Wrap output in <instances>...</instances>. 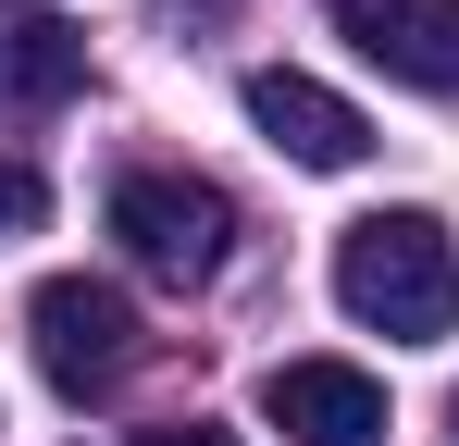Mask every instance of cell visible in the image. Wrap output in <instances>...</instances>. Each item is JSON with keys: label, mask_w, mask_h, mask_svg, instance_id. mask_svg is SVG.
I'll return each instance as SVG.
<instances>
[{"label": "cell", "mask_w": 459, "mask_h": 446, "mask_svg": "<svg viewBox=\"0 0 459 446\" xmlns=\"http://www.w3.org/2000/svg\"><path fill=\"white\" fill-rule=\"evenodd\" d=\"M335 310L360 335H397V347H435L459 335V248L435 211H360L335 236Z\"/></svg>", "instance_id": "6da1fadb"}, {"label": "cell", "mask_w": 459, "mask_h": 446, "mask_svg": "<svg viewBox=\"0 0 459 446\" xmlns=\"http://www.w3.org/2000/svg\"><path fill=\"white\" fill-rule=\"evenodd\" d=\"M112 236H125V261L161 273V286H212L236 248V199L212 174H125L112 186Z\"/></svg>", "instance_id": "7a4b0ae2"}, {"label": "cell", "mask_w": 459, "mask_h": 446, "mask_svg": "<svg viewBox=\"0 0 459 446\" xmlns=\"http://www.w3.org/2000/svg\"><path fill=\"white\" fill-rule=\"evenodd\" d=\"M25 335H38V372L63 384V397H112L125 372H137V310L125 286H100V273H50V286L25 297Z\"/></svg>", "instance_id": "3957f363"}, {"label": "cell", "mask_w": 459, "mask_h": 446, "mask_svg": "<svg viewBox=\"0 0 459 446\" xmlns=\"http://www.w3.org/2000/svg\"><path fill=\"white\" fill-rule=\"evenodd\" d=\"M261 422L286 446H385V384L360 360H273L261 372Z\"/></svg>", "instance_id": "277c9868"}, {"label": "cell", "mask_w": 459, "mask_h": 446, "mask_svg": "<svg viewBox=\"0 0 459 446\" xmlns=\"http://www.w3.org/2000/svg\"><path fill=\"white\" fill-rule=\"evenodd\" d=\"M248 124L286 149V161H310V174H348V161H373V124L323 87V74H299V63H261L248 74Z\"/></svg>", "instance_id": "5b68a950"}, {"label": "cell", "mask_w": 459, "mask_h": 446, "mask_svg": "<svg viewBox=\"0 0 459 446\" xmlns=\"http://www.w3.org/2000/svg\"><path fill=\"white\" fill-rule=\"evenodd\" d=\"M335 25H348V50L385 63L397 87L459 99V0H335Z\"/></svg>", "instance_id": "8992f818"}, {"label": "cell", "mask_w": 459, "mask_h": 446, "mask_svg": "<svg viewBox=\"0 0 459 446\" xmlns=\"http://www.w3.org/2000/svg\"><path fill=\"white\" fill-rule=\"evenodd\" d=\"M87 87V38L63 13H25V25H0V99H25V112H50V99H75Z\"/></svg>", "instance_id": "52a82bcc"}, {"label": "cell", "mask_w": 459, "mask_h": 446, "mask_svg": "<svg viewBox=\"0 0 459 446\" xmlns=\"http://www.w3.org/2000/svg\"><path fill=\"white\" fill-rule=\"evenodd\" d=\"M38 211H50V186H38V161H13V149H0V236H25Z\"/></svg>", "instance_id": "ba28073f"}, {"label": "cell", "mask_w": 459, "mask_h": 446, "mask_svg": "<svg viewBox=\"0 0 459 446\" xmlns=\"http://www.w3.org/2000/svg\"><path fill=\"white\" fill-rule=\"evenodd\" d=\"M137 446H236L224 422H161V434H137Z\"/></svg>", "instance_id": "9c48e42d"}, {"label": "cell", "mask_w": 459, "mask_h": 446, "mask_svg": "<svg viewBox=\"0 0 459 446\" xmlns=\"http://www.w3.org/2000/svg\"><path fill=\"white\" fill-rule=\"evenodd\" d=\"M447 434H459V397H447Z\"/></svg>", "instance_id": "30bf717a"}, {"label": "cell", "mask_w": 459, "mask_h": 446, "mask_svg": "<svg viewBox=\"0 0 459 446\" xmlns=\"http://www.w3.org/2000/svg\"><path fill=\"white\" fill-rule=\"evenodd\" d=\"M199 13H212V0H199Z\"/></svg>", "instance_id": "8fae6325"}, {"label": "cell", "mask_w": 459, "mask_h": 446, "mask_svg": "<svg viewBox=\"0 0 459 446\" xmlns=\"http://www.w3.org/2000/svg\"><path fill=\"white\" fill-rule=\"evenodd\" d=\"M0 25H13V13H0Z\"/></svg>", "instance_id": "7c38bea8"}]
</instances>
